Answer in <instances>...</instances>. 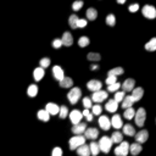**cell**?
<instances>
[{
	"label": "cell",
	"mask_w": 156,
	"mask_h": 156,
	"mask_svg": "<svg viewBox=\"0 0 156 156\" xmlns=\"http://www.w3.org/2000/svg\"><path fill=\"white\" fill-rule=\"evenodd\" d=\"M53 73H54V77L56 78V79L60 82L61 79H63V71H62V68L60 67V66H54V68H53Z\"/></svg>",
	"instance_id": "23"
},
{
	"label": "cell",
	"mask_w": 156,
	"mask_h": 156,
	"mask_svg": "<svg viewBox=\"0 0 156 156\" xmlns=\"http://www.w3.org/2000/svg\"><path fill=\"white\" fill-rule=\"evenodd\" d=\"M89 43H90V40H89V38H88V37H81V38H79V40H78V45L82 46V48L89 45Z\"/></svg>",
	"instance_id": "37"
},
{
	"label": "cell",
	"mask_w": 156,
	"mask_h": 156,
	"mask_svg": "<svg viewBox=\"0 0 156 156\" xmlns=\"http://www.w3.org/2000/svg\"><path fill=\"white\" fill-rule=\"evenodd\" d=\"M87 59L90 60V61H99L100 60V54H96V53H89L87 55Z\"/></svg>",
	"instance_id": "39"
},
{
	"label": "cell",
	"mask_w": 156,
	"mask_h": 156,
	"mask_svg": "<svg viewBox=\"0 0 156 156\" xmlns=\"http://www.w3.org/2000/svg\"><path fill=\"white\" fill-rule=\"evenodd\" d=\"M89 146H90V151H92V155H93V156H98V154H99V151H100V146H99L98 143L92 141V143L89 144Z\"/></svg>",
	"instance_id": "28"
},
{
	"label": "cell",
	"mask_w": 156,
	"mask_h": 156,
	"mask_svg": "<svg viewBox=\"0 0 156 156\" xmlns=\"http://www.w3.org/2000/svg\"><path fill=\"white\" fill-rule=\"evenodd\" d=\"M82 6H83V1H82V0H76V1L72 4V9L74 11H78Z\"/></svg>",
	"instance_id": "41"
},
{
	"label": "cell",
	"mask_w": 156,
	"mask_h": 156,
	"mask_svg": "<svg viewBox=\"0 0 156 156\" xmlns=\"http://www.w3.org/2000/svg\"><path fill=\"white\" fill-rule=\"evenodd\" d=\"M117 82V76H107L106 78V84L110 85V84H113Z\"/></svg>",
	"instance_id": "45"
},
{
	"label": "cell",
	"mask_w": 156,
	"mask_h": 156,
	"mask_svg": "<svg viewBox=\"0 0 156 156\" xmlns=\"http://www.w3.org/2000/svg\"><path fill=\"white\" fill-rule=\"evenodd\" d=\"M140 151H141V145H140V143H134V144H132L131 146H129V152H131L133 156H137Z\"/></svg>",
	"instance_id": "24"
},
{
	"label": "cell",
	"mask_w": 156,
	"mask_h": 156,
	"mask_svg": "<svg viewBox=\"0 0 156 156\" xmlns=\"http://www.w3.org/2000/svg\"><path fill=\"white\" fill-rule=\"evenodd\" d=\"M143 94H144V90H143V88H134L132 90V96L134 99V101H139L141 98H143Z\"/></svg>",
	"instance_id": "21"
},
{
	"label": "cell",
	"mask_w": 156,
	"mask_h": 156,
	"mask_svg": "<svg viewBox=\"0 0 156 156\" xmlns=\"http://www.w3.org/2000/svg\"><path fill=\"white\" fill-rule=\"evenodd\" d=\"M45 109L50 112V115H56V113L60 112V109H61V107H59L56 104H54V102H49V104H46Z\"/></svg>",
	"instance_id": "20"
},
{
	"label": "cell",
	"mask_w": 156,
	"mask_h": 156,
	"mask_svg": "<svg viewBox=\"0 0 156 156\" xmlns=\"http://www.w3.org/2000/svg\"><path fill=\"white\" fill-rule=\"evenodd\" d=\"M121 87H122V84H121V83L116 82V83H113V84H110V85H109V88H107V90H109V92H111V93H116L117 90H118Z\"/></svg>",
	"instance_id": "36"
},
{
	"label": "cell",
	"mask_w": 156,
	"mask_h": 156,
	"mask_svg": "<svg viewBox=\"0 0 156 156\" xmlns=\"http://www.w3.org/2000/svg\"><path fill=\"white\" fill-rule=\"evenodd\" d=\"M141 12H143V15H144L146 18L152 20V18L156 17V9L152 5H145L144 7H143Z\"/></svg>",
	"instance_id": "6"
},
{
	"label": "cell",
	"mask_w": 156,
	"mask_h": 156,
	"mask_svg": "<svg viewBox=\"0 0 156 156\" xmlns=\"http://www.w3.org/2000/svg\"><path fill=\"white\" fill-rule=\"evenodd\" d=\"M73 85V81L70 77H63V79L60 81V87L61 88H71Z\"/></svg>",
	"instance_id": "25"
},
{
	"label": "cell",
	"mask_w": 156,
	"mask_h": 156,
	"mask_svg": "<svg viewBox=\"0 0 156 156\" xmlns=\"http://www.w3.org/2000/svg\"><path fill=\"white\" fill-rule=\"evenodd\" d=\"M37 116H38V118L40 120V121L46 122V121H49V118H50V112H49L46 109H45V110H39L38 113H37Z\"/></svg>",
	"instance_id": "22"
},
{
	"label": "cell",
	"mask_w": 156,
	"mask_h": 156,
	"mask_svg": "<svg viewBox=\"0 0 156 156\" xmlns=\"http://www.w3.org/2000/svg\"><path fill=\"white\" fill-rule=\"evenodd\" d=\"M111 124H112V127H115L116 129L122 128V127H123V122H122V120H121V116H120V115H113L112 118H111Z\"/></svg>",
	"instance_id": "13"
},
{
	"label": "cell",
	"mask_w": 156,
	"mask_h": 156,
	"mask_svg": "<svg viewBox=\"0 0 156 156\" xmlns=\"http://www.w3.org/2000/svg\"><path fill=\"white\" fill-rule=\"evenodd\" d=\"M122 89L124 90V92H132V90L134 89V79H132V78H128V79H126L122 84Z\"/></svg>",
	"instance_id": "14"
},
{
	"label": "cell",
	"mask_w": 156,
	"mask_h": 156,
	"mask_svg": "<svg viewBox=\"0 0 156 156\" xmlns=\"http://www.w3.org/2000/svg\"><path fill=\"white\" fill-rule=\"evenodd\" d=\"M122 128H123V133H124V134H127V135H129V137L135 135V129H134V127H133L132 124H126V126H123Z\"/></svg>",
	"instance_id": "26"
},
{
	"label": "cell",
	"mask_w": 156,
	"mask_h": 156,
	"mask_svg": "<svg viewBox=\"0 0 156 156\" xmlns=\"http://www.w3.org/2000/svg\"><path fill=\"white\" fill-rule=\"evenodd\" d=\"M67 113H68V110H67V107L65 106V105H62V106H61V109H60V112H59L60 118H65V117L67 116Z\"/></svg>",
	"instance_id": "40"
},
{
	"label": "cell",
	"mask_w": 156,
	"mask_h": 156,
	"mask_svg": "<svg viewBox=\"0 0 156 156\" xmlns=\"http://www.w3.org/2000/svg\"><path fill=\"white\" fill-rule=\"evenodd\" d=\"M85 24H87V20L79 18V20H78V23H77V27H79V28H83V27H85Z\"/></svg>",
	"instance_id": "49"
},
{
	"label": "cell",
	"mask_w": 156,
	"mask_h": 156,
	"mask_svg": "<svg viewBox=\"0 0 156 156\" xmlns=\"http://www.w3.org/2000/svg\"><path fill=\"white\" fill-rule=\"evenodd\" d=\"M39 65H40L43 68L49 67V65H50V59H49V57H43V59L40 60V62H39Z\"/></svg>",
	"instance_id": "42"
},
{
	"label": "cell",
	"mask_w": 156,
	"mask_h": 156,
	"mask_svg": "<svg viewBox=\"0 0 156 156\" xmlns=\"http://www.w3.org/2000/svg\"><path fill=\"white\" fill-rule=\"evenodd\" d=\"M61 39H62V43H63L65 46H71L72 43H73V38H72V34L70 32H65Z\"/></svg>",
	"instance_id": "15"
},
{
	"label": "cell",
	"mask_w": 156,
	"mask_h": 156,
	"mask_svg": "<svg viewBox=\"0 0 156 156\" xmlns=\"http://www.w3.org/2000/svg\"><path fill=\"white\" fill-rule=\"evenodd\" d=\"M107 98V92H104V90H98V92H94L93 94H92V100L94 101V102H96V104H99V102H101V101H104Z\"/></svg>",
	"instance_id": "7"
},
{
	"label": "cell",
	"mask_w": 156,
	"mask_h": 156,
	"mask_svg": "<svg viewBox=\"0 0 156 156\" xmlns=\"http://www.w3.org/2000/svg\"><path fill=\"white\" fill-rule=\"evenodd\" d=\"M37 93H38V87H37L35 84H31V85L28 87V89H27V94H28L31 98H34V96L37 95Z\"/></svg>",
	"instance_id": "33"
},
{
	"label": "cell",
	"mask_w": 156,
	"mask_h": 156,
	"mask_svg": "<svg viewBox=\"0 0 156 156\" xmlns=\"http://www.w3.org/2000/svg\"><path fill=\"white\" fill-rule=\"evenodd\" d=\"M85 143V135L77 134L76 137H72L70 139V149L71 150H77L81 145H83Z\"/></svg>",
	"instance_id": "1"
},
{
	"label": "cell",
	"mask_w": 156,
	"mask_h": 156,
	"mask_svg": "<svg viewBox=\"0 0 156 156\" xmlns=\"http://www.w3.org/2000/svg\"><path fill=\"white\" fill-rule=\"evenodd\" d=\"M82 117H83V112L81 111H78V110H73L70 112V120L73 124H77V123H79L81 120H82Z\"/></svg>",
	"instance_id": "8"
},
{
	"label": "cell",
	"mask_w": 156,
	"mask_h": 156,
	"mask_svg": "<svg viewBox=\"0 0 156 156\" xmlns=\"http://www.w3.org/2000/svg\"><path fill=\"white\" fill-rule=\"evenodd\" d=\"M81 95H82V90L79 88H72L67 94V98H68L70 102L74 105V104L78 101V99L81 98Z\"/></svg>",
	"instance_id": "3"
},
{
	"label": "cell",
	"mask_w": 156,
	"mask_h": 156,
	"mask_svg": "<svg viewBox=\"0 0 156 156\" xmlns=\"http://www.w3.org/2000/svg\"><path fill=\"white\" fill-rule=\"evenodd\" d=\"M122 73H123V68L122 67H115V68H112V70L109 71L107 76H120Z\"/></svg>",
	"instance_id": "35"
},
{
	"label": "cell",
	"mask_w": 156,
	"mask_h": 156,
	"mask_svg": "<svg viewBox=\"0 0 156 156\" xmlns=\"http://www.w3.org/2000/svg\"><path fill=\"white\" fill-rule=\"evenodd\" d=\"M145 49L148 51H155L156 50V38H151L150 40L145 44Z\"/></svg>",
	"instance_id": "29"
},
{
	"label": "cell",
	"mask_w": 156,
	"mask_h": 156,
	"mask_svg": "<svg viewBox=\"0 0 156 156\" xmlns=\"http://www.w3.org/2000/svg\"><path fill=\"white\" fill-rule=\"evenodd\" d=\"M145 117H146V112H145L144 107H140V109L135 112V117H134L135 123H137L138 127H143V126H144Z\"/></svg>",
	"instance_id": "4"
},
{
	"label": "cell",
	"mask_w": 156,
	"mask_h": 156,
	"mask_svg": "<svg viewBox=\"0 0 156 156\" xmlns=\"http://www.w3.org/2000/svg\"><path fill=\"white\" fill-rule=\"evenodd\" d=\"M63 45L62 43V39H54V42H53V46L56 48V49H60V46Z\"/></svg>",
	"instance_id": "46"
},
{
	"label": "cell",
	"mask_w": 156,
	"mask_h": 156,
	"mask_svg": "<svg viewBox=\"0 0 156 156\" xmlns=\"http://www.w3.org/2000/svg\"><path fill=\"white\" fill-rule=\"evenodd\" d=\"M53 156H62V150L59 146L54 148L53 149Z\"/></svg>",
	"instance_id": "48"
},
{
	"label": "cell",
	"mask_w": 156,
	"mask_h": 156,
	"mask_svg": "<svg viewBox=\"0 0 156 156\" xmlns=\"http://www.w3.org/2000/svg\"><path fill=\"white\" fill-rule=\"evenodd\" d=\"M78 18L76 15H71L70 16V18H68V23H70V26H71V28H78L77 27V23H78Z\"/></svg>",
	"instance_id": "34"
},
{
	"label": "cell",
	"mask_w": 156,
	"mask_h": 156,
	"mask_svg": "<svg viewBox=\"0 0 156 156\" xmlns=\"http://www.w3.org/2000/svg\"><path fill=\"white\" fill-rule=\"evenodd\" d=\"M115 15H112V14H110V15H107L106 16V23L109 24V26H115Z\"/></svg>",
	"instance_id": "44"
},
{
	"label": "cell",
	"mask_w": 156,
	"mask_h": 156,
	"mask_svg": "<svg viewBox=\"0 0 156 156\" xmlns=\"http://www.w3.org/2000/svg\"><path fill=\"white\" fill-rule=\"evenodd\" d=\"M99 126L104 129V131H109L110 127H111L112 124H111V121L107 118V116H100V118H99Z\"/></svg>",
	"instance_id": "10"
},
{
	"label": "cell",
	"mask_w": 156,
	"mask_h": 156,
	"mask_svg": "<svg viewBox=\"0 0 156 156\" xmlns=\"http://www.w3.org/2000/svg\"><path fill=\"white\" fill-rule=\"evenodd\" d=\"M44 68L40 66V67H38V68H35L34 70V72H33V76H34V79L35 81H40L42 78L44 77Z\"/></svg>",
	"instance_id": "27"
},
{
	"label": "cell",
	"mask_w": 156,
	"mask_h": 156,
	"mask_svg": "<svg viewBox=\"0 0 156 156\" xmlns=\"http://www.w3.org/2000/svg\"><path fill=\"white\" fill-rule=\"evenodd\" d=\"M92 101H93V100H92V99H89L88 96H87V98H84V99H83V106H84L85 109H90V107H93V106H92Z\"/></svg>",
	"instance_id": "43"
},
{
	"label": "cell",
	"mask_w": 156,
	"mask_h": 156,
	"mask_svg": "<svg viewBox=\"0 0 156 156\" xmlns=\"http://www.w3.org/2000/svg\"><path fill=\"white\" fill-rule=\"evenodd\" d=\"M102 87V83L100 81H96V79H92V81H89L87 83V88L90 90V92H98V90H100Z\"/></svg>",
	"instance_id": "9"
},
{
	"label": "cell",
	"mask_w": 156,
	"mask_h": 156,
	"mask_svg": "<svg viewBox=\"0 0 156 156\" xmlns=\"http://www.w3.org/2000/svg\"><path fill=\"white\" fill-rule=\"evenodd\" d=\"M129 145L127 141H122L120 146H117L115 149V155L116 156H127V154L129 152Z\"/></svg>",
	"instance_id": "5"
},
{
	"label": "cell",
	"mask_w": 156,
	"mask_h": 156,
	"mask_svg": "<svg viewBox=\"0 0 156 156\" xmlns=\"http://www.w3.org/2000/svg\"><path fill=\"white\" fill-rule=\"evenodd\" d=\"M105 107H106V110L109 112H115V111H117V109H118V102H117L115 99H111V100H109L106 102Z\"/></svg>",
	"instance_id": "17"
},
{
	"label": "cell",
	"mask_w": 156,
	"mask_h": 156,
	"mask_svg": "<svg viewBox=\"0 0 156 156\" xmlns=\"http://www.w3.org/2000/svg\"><path fill=\"white\" fill-rule=\"evenodd\" d=\"M123 116L126 117L127 120H132L133 117H135V111H134V109H132V107H128V109H126V110H124Z\"/></svg>",
	"instance_id": "31"
},
{
	"label": "cell",
	"mask_w": 156,
	"mask_h": 156,
	"mask_svg": "<svg viewBox=\"0 0 156 156\" xmlns=\"http://www.w3.org/2000/svg\"><path fill=\"white\" fill-rule=\"evenodd\" d=\"M84 135H85V138H89V139H95V138H98L99 132L96 128H88V129H85Z\"/></svg>",
	"instance_id": "18"
},
{
	"label": "cell",
	"mask_w": 156,
	"mask_h": 156,
	"mask_svg": "<svg viewBox=\"0 0 156 156\" xmlns=\"http://www.w3.org/2000/svg\"><path fill=\"white\" fill-rule=\"evenodd\" d=\"M117 3H118V4H124L126 0H117Z\"/></svg>",
	"instance_id": "52"
},
{
	"label": "cell",
	"mask_w": 156,
	"mask_h": 156,
	"mask_svg": "<svg viewBox=\"0 0 156 156\" xmlns=\"http://www.w3.org/2000/svg\"><path fill=\"white\" fill-rule=\"evenodd\" d=\"M77 154L79 156H90V154H92V151H90V146H88L85 144L81 145L77 149Z\"/></svg>",
	"instance_id": "16"
},
{
	"label": "cell",
	"mask_w": 156,
	"mask_h": 156,
	"mask_svg": "<svg viewBox=\"0 0 156 156\" xmlns=\"http://www.w3.org/2000/svg\"><path fill=\"white\" fill-rule=\"evenodd\" d=\"M85 127H87V124L83 123V122H79V123H77V124H73V127H72V133H74V134H82V133L85 132V129H87Z\"/></svg>",
	"instance_id": "12"
},
{
	"label": "cell",
	"mask_w": 156,
	"mask_h": 156,
	"mask_svg": "<svg viewBox=\"0 0 156 156\" xmlns=\"http://www.w3.org/2000/svg\"><path fill=\"white\" fill-rule=\"evenodd\" d=\"M134 138L137 139V143H140V144H141V143H145L148 140L149 133H148V131H145V129H143V131H140V132H138L135 134Z\"/></svg>",
	"instance_id": "11"
},
{
	"label": "cell",
	"mask_w": 156,
	"mask_h": 156,
	"mask_svg": "<svg viewBox=\"0 0 156 156\" xmlns=\"http://www.w3.org/2000/svg\"><path fill=\"white\" fill-rule=\"evenodd\" d=\"M138 10H139V5L138 4H132L131 6H129V11H131V12H135Z\"/></svg>",
	"instance_id": "50"
},
{
	"label": "cell",
	"mask_w": 156,
	"mask_h": 156,
	"mask_svg": "<svg viewBox=\"0 0 156 156\" xmlns=\"http://www.w3.org/2000/svg\"><path fill=\"white\" fill-rule=\"evenodd\" d=\"M111 139H112L113 143H122V140H123V135H122V133H120L118 131H117V132H113V133H112Z\"/></svg>",
	"instance_id": "32"
},
{
	"label": "cell",
	"mask_w": 156,
	"mask_h": 156,
	"mask_svg": "<svg viewBox=\"0 0 156 156\" xmlns=\"http://www.w3.org/2000/svg\"><path fill=\"white\" fill-rule=\"evenodd\" d=\"M124 96H126V94H124V90H122V92H116V94H115L113 99H115L117 102H120V101H122V100L124 99Z\"/></svg>",
	"instance_id": "38"
},
{
	"label": "cell",
	"mask_w": 156,
	"mask_h": 156,
	"mask_svg": "<svg viewBox=\"0 0 156 156\" xmlns=\"http://www.w3.org/2000/svg\"><path fill=\"white\" fill-rule=\"evenodd\" d=\"M133 102H134V99L132 95H127L124 96V99L122 100V109H128V107H132L133 105Z\"/></svg>",
	"instance_id": "19"
},
{
	"label": "cell",
	"mask_w": 156,
	"mask_h": 156,
	"mask_svg": "<svg viewBox=\"0 0 156 156\" xmlns=\"http://www.w3.org/2000/svg\"><path fill=\"white\" fill-rule=\"evenodd\" d=\"M101 110H102V109H101V106L99 105V104H96V105L93 106V113H94V115H100V113H101Z\"/></svg>",
	"instance_id": "47"
},
{
	"label": "cell",
	"mask_w": 156,
	"mask_h": 156,
	"mask_svg": "<svg viewBox=\"0 0 156 156\" xmlns=\"http://www.w3.org/2000/svg\"><path fill=\"white\" fill-rule=\"evenodd\" d=\"M112 139L111 138H109V137H101L100 138V140H99V146H100V150L102 151V152H105V154H107L109 151H110V149H111V146H112Z\"/></svg>",
	"instance_id": "2"
},
{
	"label": "cell",
	"mask_w": 156,
	"mask_h": 156,
	"mask_svg": "<svg viewBox=\"0 0 156 156\" xmlns=\"http://www.w3.org/2000/svg\"><path fill=\"white\" fill-rule=\"evenodd\" d=\"M96 16H98V11H96L95 9L90 7V9L87 10V17H88V20L94 21V20L96 18Z\"/></svg>",
	"instance_id": "30"
},
{
	"label": "cell",
	"mask_w": 156,
	"mask_h": 156,
	"mask_svg": "<svg viewBox=\"0 0 156 156\" xmlns=\"http://www.w3.org/2000/svg\"><path fill=\"white\" fill-rule=\"evenodd\" d=\"M90 68H92L93 71H95V70L99 68V66H98V65H92V66H90Z\"/></svg>",
	"instance_id": "51"
}]
</instances>
